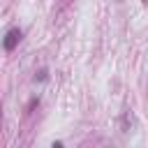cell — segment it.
Wrapping results in <instances>:
<instances>
[{"label": "cell", "instance_id": "obj_2", "mask_svg": "<svg viewBox=\"0 0 148 148\" xmlns=\"http://www.w3.org/2000/svg\"><path fill=\"white\" fill-rule=\"evenodd\" d=\"M35 81H39V83H44V81H49V69L46 67H42L37 74H35Z\"/></svg>", "mask_w": 148, "mask_h": 148}, {"label": "cell", "instance_id": "obj_3", "mask_svg": "<svg viewBox=\"0 0 148 148\" xmlns=\"http://www.w3.org/2000/svg\"><path fill=\"white\" fill-rule=\"evenodd\" d=\"M141 2H143V5H148V0H141Z\"/></svg>", "mask_w": 148, "mask_h": 148}, {"label": "cell", "instance_id": "obj_1", "mask_svg": "<svg viewBox=\"0 0 148 148\" xmlns=\"http://www.w3.org/2000/svg\"><path fill=\"white\" fill-rule=\"evenodd\" d=\"M23 39V30L21 28H9L7 32H5V39H2V49L9 53V51H14L16 46H18V42Z\"/></svg>", "mask_w": 148, "mask_h": 148}]
</instances>
